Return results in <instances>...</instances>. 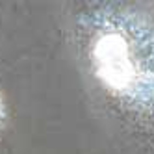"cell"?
<instances>
[{
  "label": "cell",
  "instance_id": "cell-1",
  "mask_svg": "<svg viewBox=\"0 0 154 154\" xmlns=\"http://www.w3.org/2000/svg\"><path fill=\"white\" fill-rule=\"evenodd\" d=\"M78 37L93 76L128 112L154 117V11L100 2L78 17Z\"/></svg>",
  "mask_w": 154,
  "mask_h": 154
},
{
  "label": "cell",
  "instance_id": "cell-2",
  "mask_svg": "<svg viewBox=\"0 0 154 154\" xmlns=\"http://www.w3.org/2000/svg\"><path fill=\"white\" fill-rule=\"evenodd\" d=\"M6 123V108H4V102H2V97H0V128Z\"/></svg>",
  "mask_w": 154,
  "mask_h": 154
}]
</instances>
